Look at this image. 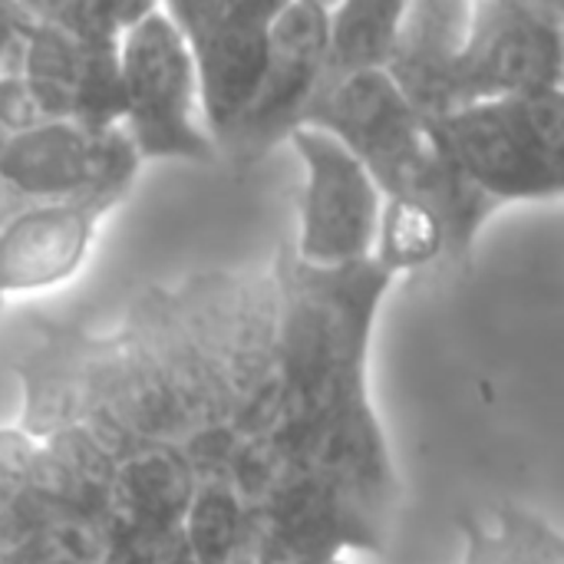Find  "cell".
I'll return each instance as SVG.
<instances>
[{
    "label": "cell",
    "instance_id": "8",
    "mask_svg": "<svg viewBox=\"0 0 564 564\" xmlns=\"http://www.w3.org/2000/svg\"><path fill=\"white\" fill-rule=\"evenodd\" d=\"M116 192L102 188L20 212L0 231V291H36L73 274L89 248L96 218L112 205Z\"/></svg>",
    "mask_w": 564,
    "mask_h": 564
},
{
    "label": "cell",
    "instance_id": "9",
    "mask_svg": "<svg viewBox=\"0 0 564 564\" xmlns=\"http://www.w3.org/2000/svg\"><path fill=\"white\" fill-rule=\"evenodd\" d=\"M463 564H564V535L545 519L502 506L459 516Z\"/></svg>",
    "mask_w": 564,
    "mask_h": 564
},
{
    "label": "cell",
    "instance_id": "1",
    "mask_svg": "<svg viewBox=\"0 0 564 564\" xmlns=\"http://www.w3.org/2000/svg\"><path fill=\"white\" fill-rule=\"evenodd\" d=\"M281 284L278 360L251 446L254 564H347L387 549L400 476L370 390V350L393 274L377 261L307 268Z\"/></svg>",
    "mask_w": 564,
    "mask_h": 564
},
{
    "label": "cell",
    "instance_id": "11",
    "mask_svg": "<svg viewBox=\"0 0 564 564\" xmlns=\"http://www.w3.org/2000/svg\"><path fill=\"white\" fill-rule=\"evenodd\" d=\"M373 261L393 278L449 264V235L443 218L410 198H383V221Z\"/></svg>",
    "mask_w": 564,
    "mask_h": 564
},
{
    "label": "cell",
    "instance_id": "12",
    "mask_svg": "<svg viewBox=\"0 0 564 564\" xmlns=\"http://www.w3.org/2000/svg\"><path fill=\"white\" fill-rule=\"evenodd\" d=\"M562 89H564V79H562Z\"/></svg>",
    "mask_w": 564,
    "mask_h": 564
},
{
    "label": "cell",
    "instance_id": "4",
    "mask_svg": "<svg viewBox=\"0 0 564 564\" xmlns=\"http://www.w3.org/2000/svg\"><path fill=\"white\" fill-rule=\"evenodd\" d=\"M119 89L129 145L142 159L208 162L218 145L205 126L192 50L169 7H142L119 40Z\"/></svg>",
    "mask_w": 564,
    "mask_h": 564
},
{
    "label": "cell",
    "instance_id": "3",
    "mask_svg": "<svg viewBox=\"0 0 564 564\" xmlns=\"http://www.w3.org/2000/svg\"><path fill=\"white\" fill-rule=\"evenodd\" d=\"M426 129L453 182L492 212L564 198V89L476 102Z\"/></svg>",
    "mask_w": 564,
    "mask_h": 564
},
{
    "label": "cell",
    "instance_id": "7",
    "mask_svg": "<svg viewBox=\"0 0 564 564\" xmlns=\"http://www.w3.org/2000/svg\"><path fill=\"white\" fill-rule=\"evenodd\" d=\"M327 50L330 3H281L271 30V59L261 93L225 152L238 159H261L268 149L291 142V135L304 129L307 112L324 89Z\"/></svg>",
    "mask_w": 564,
    "mask_h": 564
},
{
    "label": "cell",
    "instance_id": "6",
    "mask_svg": "<svg viewBox=\"0 0 564 564\" xmlns=\"http://www.w3.org/2000/svg\"><path fill=\"white\" fill-rule=\"evenodd\" d=\"M288 145L304 162L297 261L321 271L373 261L383 221V192L373 175L324 129H297Z\"/></svg>",
    "mask_w": 564,
    "mask_h": 564
},
{
    "label": "cell",
    "instance_id": "2",
    "mask_svg": "<svg viewBox=\"0 0 564 564\" xmlns=\"http://www.w3.org/2000/svg\"><path fill=\"white\" fill-rule=\"evenodd\" d=\"M387 73L423 119L506 96L562 89L564 3H406Z\"/></svg>",
    "mask_w": 564,
    "mask_h": 564
},
{
    "label": "cell",
    "instance_id": "5",
    "mask_svg": "<svg viewBox=\"0 0 564 564\" xmlns=\"http://www.w3.org/2000/svg\"><path fill=\"white\" fill-rule=\"evenodd\" d=\"M165 7L192 50L205 126L225 152L261 93L281 0H182Z\"/></svg>",
    "mask_w": 564,
    "mask_h": 564
},
{
    "label": "cell",
    "instance_id": "10",
    "mask_svg": "<svg viewBox=\"0 0 564 564\" xmlns=\"http://www.w3.org/2000/svg\"><path fill=\"white\" fill-rule=\"evenodd\" d=\"M403 10L406 3L387 0H350L330 7V50L324 86L357 73L387 69Z\"/></svg>",
    "mask_w": 564,
    "mask_h": 564
}]
</instances>
